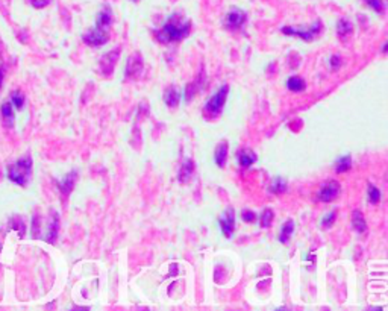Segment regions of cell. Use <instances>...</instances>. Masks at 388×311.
I'll use <instances>...</instances> for the list:
<instances>
[{
	"mask_svg": "<svg viewBox=\"0 0 388 311\" xmlns=\"http://www.w3.org/2000/svg\"><path fill=\"white\" fill-rule=\"evenodd\" d=\"M134 2H137V0H134Z\"/></svg>",
	"mask_w": 388,
	"mask_h": 311,
	"instance_id": "d590c367",
	"label": "cell"
},
{
	"mask_svg": "<svg viewBox=\"0 0 388 311\" xmlns=\"http://www.w3.org/2000/svg\"><path fill=\"white\" fill-rule=\"evenodd\" d=\"M366 3L376 12L382 14L384 12V2L382 0H366Z\"/></svg>",
	"mask_w": 388,
	"mask_h": 311,
	"instance_id": "f1b7e54d",
	"label": "cell"
},
{
	"mask_svg": "<svg viewBox=\"0 0 388 311\" xmlns=\"http://www.w3.org/2000/svg\"><path fill=\"white\" fill-rule=\"evenodd\" d=\"M0 114H2V120L6 128H14L15 123V115H14V106L11 102H3L2 108H0Z\"/></svg>",
	"mask_w": 388,
	"mask_h": 311,
	"instance_id": "5bb4252c",
	"label": "cell"
},
{
	"mask_svg": "<svg viewBox=\"0 0 388 311\" xmlns=\"http://www.w3.org/2000/svg\"><path fill=\"white\" fill-rule=\"evenodd\" d=\"M382 52L385 53L387 52V43H384V47H382Z\"/></svg>",
	"mask_w": 388,
	"mask_h": 311,
	"instance_id": "e575fe53",
	"label": "cell"
},
{
	"mask_svg": "<svg viewBox=\"0 0 388 311\" xmlns=\"http://www.w3.org/2000/svg\"><path fill=\"white\" fill-rule=\"evenodd\" d=\"M76 179H77V172H76V170H71L68 175L64 176L62 181L58 182V187H59V191L62 193V196L67 198L68 194L71 193V190H73V187H74V184H76Z\"/></svg>",
	"mask_w": 388,
	"mask_h": 311,
	"instance_id": "7c38bea8",
	"label": "cell"
},
{
	"mask_svg": "<svg viewBox=\"0 0 388 311\" xmlns=\"http://www.w3.org/2000/svg\"><path fill=\"white\" fill-rule=\"evenodd\" d=\"M241 219H243L246 223H252V222L256 220V214H255L253 211H250V210H244V211L241 213Z\"/></svg>",
	"mask_w": 388,
	"mask_h": 311,
	"instance_id": "1f68e13d",
	"label": "cell"
},
{
	"mask_svg": "<svg viewBox=\"0 0 388 311\" xmlns=\"http://www.w3.org/2000/svg\"><path fill=\"white\" fill-rule=\"evenodd\" d=\"M270 191L275 194H282L287 191V181L284 178H275L270 185Z\"/></svg>",
	"mask_w": 388,
	"mask_h": 311,
	"instance_id": "cb8c5ba5",
	"label": "cell"
},
{
	"mask_svg": "<svg viewBox=\"0 0 388 311\" xmlns=\"http://www.w3.org/2000/svg\"><path fill=\"white\" fill-rule=\"evenodd\" d=\"M9 102H11V105H12L15 109H23V106H24V96H23L18 90H17V91H12Z\"/></svg>",
	"mask_w": 388,
	"mask_h": 311,
	"instance_id": "d4e9b609",
	"label": "cell"
},
{
	"mask_svg": "<svg viewBox=\"0 0 388 311\" xmlns=\"http://www.w3.org/2000/svg\"><path fill=\"white\" fill-rule=\"evenodd\" d=\"M181 96H182L181 90H179L176 85H170V87L164 91V102H166L167 106L176 108V106L179 105V102H181Z\"/></svg>",
	"mask_w": 388,
	"mask_h": 311,
	"instance_id": "4fadbf2b",
	"label": "cell"
},
{
	"mask_svg": "<svg viewBox=\"0 0 388 311\" xmlns=\"http://www.w3.org/2000/svg\"><path fill=\"white\" fill-rule=\"evenodd\" d=\"M351 222H352V228L358 232L360 236L366 234L367 232V222L363 216V213L360 210H355L351 216Z\"/></svg>",
	"mask_w": 388,
	"mask_h": 311,
	"instance_id": "9a60e30c",
	"label": "cell"
},
{
	"mask_svg": "<svg viewBox=\"0 0 388 311\" xmlns=\"http://www.w3.org/2000/svg\"><path fill=\"white\" fill-rule=\"evenodd\" d=\"M293 231H294V222L293 220H287L284 223L281 232H279V242L281 243H287L290 240L291 234H293Z\"/></svg>",
	"mask_w": 388,
	"mask_h": 311,
	"instance_id": "7402d4cb",
	"label": "cell"
},
{
	"mask_svg": "<svg viewBox=\"0 0 388 311\" xmlns=\"http://www.w3.org/2000/svg\"><path fill=\"white\" fill-rule=\"evenodd\" d=\"M340 188H341V185L337 182V181H328V182H325L322 187H320V191H319V201H322V202H331V201H334L337 196H338V193H340Z\"/></svg>",
	"mask_w": 388,
	"mask_h": 311,
	"instance_id": "30bf717a",
	"label": "cell"
},
{
	"mask_svg": "<svg viewBox=\"0 0 388 311\" xmlns=\"http://www.w3.org/2000/svg\"><path fill=\"white\" fill-rule=\"evenodd\" d=\"M273 217H275L273 210H270V208L264 210V213L261 216V226L262 228H268L271 225V222H273Z\"/></svg>",
	"mask_w": 388,
	"mask_h": 311,
	"instance_id": "4316f807",
	"label": "cell"
},
{
	"mask_svg": "<svg viewBox=\"0 0 388 311\" xmlns=\"http://www.w3.org/2000/svg\"><path fill=\"white\" fill-rule=\"evenodd\" d=\"M82 40L84 43H87L88 46H93V47H99V46H103L108 40H109V33L108 30L105 29H99V27H93L90 29L87 33L82 35Z\"/></svg>",
	"mask_w": 388,
	"mask_h": 311,
	"instance_id": "8992f818",
	"label": "cell"
},
{
	"mask_svg": "<svg viewBox=\"0 0 388 311\" xmlns=\"http://www.w3.org/2000/svg\"><path fill=\"white\" fill-rule=\"evenodd\" d=\"M41 223L44 225V231H41L40 239L46 240L47 243L53 245L56 242L58 237V231H59V216L56 211H50V214L46 219H41Z\"/></svg>",
	"mask_w": 388,
	"mask_h": 311,
	"instance_id": "277c9868",
	"label": "cell"
},
{
	"mask_svg": "<svg viewBox=\"0 0 388 311\" xmlns=\"http://www.w3.org/2000/svg\"><path fill=\"white\" fill-rule=\"evenodd\" d=\"M111 24H112V11H111L109 6H105V8L99 12L97 18H96V27L106 30Z\"/></svg>",
	"mask_w": 388,
	"mask_h": 311,
	"instance_id": "e0dca14e",
	"label": "cell"
},
{
	"mask_svg": "<svg viewBox=\"0 0 388 311\" xmlns=\"http://www.w3.org/2000/svg\"><path fill=\"white\" fill-rule=\"evenodd\" d=\"M50 2H52V0H29V3H30L35 9L46 8Z\"/></svg>",
	"mask_w": 388,
	"mask_h": 311,
	"instance_id": "4dcf8cb0",
	"label": "cell"
},
{
	"mask_svg": "<svg viewBox=\"0 0 388 311\" xmlns=\"http://www.w3.org/2000/svg\"><path fill=\"white\" fill-rule=\"evenodd\" d=\"M226 158H227V143L223 141V143H220V144L215 147V153H214L215 164H217L218 167H224Z\"/></svg>",
	"mask_w": 388,
	"mask_h": 311,
	"instance_id": "ac0fdd59",
	"label": "cell"
},
{
	"mask_svg": "<svg viewBox=\"0 0 388 311\" xmlns=\"http://www.w3.org/2000/svg\"><path fill=\"white\" fill-rule=\"evenodd\" d=\"M305 81L302 79L300 76H291L287 79V88L290 91H294V93H299L302 90H305Z\"/></svg>",
	"mask_w": 388,
	"mask_h": 311,
	"instance_id": "ffe728a7",
	"label": "cell"
},
{
	"mask_svg": "<svg viewBox=\"0 0 388 311\" xmlns=\"http://www.w3.org/2000/svg\"><path fill=\"white\" fill-rule=\"evenodd\" d=\"M320 30H322V21L320 20L313 23L309 27H294V26H284L282 27V33L297 36L303 41H313L314 38L320 33Z\"/></svg>",
	"mask_w": 388,
	"mask_h": 311,
	"instance_id": "3957f363",
	"label": "cell"
},
{
	"mask_svg": "<svg viewBox=\"0 0 388 311\" xmlns=\"http://www.w3.org/2000/svg\"><path fill=\"white\" fill-rule=\"evenodd\" d=\"M196 85H194V84H188L187 85V88H185V100L187 102H190L194 96H196Z\"/></svg>",
	"mask_w": 388,
	"mask_h": 311,
	"instance_id": "f546056e",
	"label": "cell"
},
{
	"mask_svg": "<svg viewBox=\"0 0 388 311\" xmlns=\"http://www.w3.org/2000/svg\"><path fill=\"white\" fill-rule=\"evenodd\" d=\"M144 68V62H143V58H141V53L140 52H135L129 56L128 62H126V71H125V77L126 79H135V77H138L141 74Z\"/></svg>",
	"mask_w": 388,
	"mask_h": 311,
	"instance_id": "ba28073f",
	"label": "cell"
},
{
	"mask_svg": "<svg viewBox=\"0 0 388 311\" xmlns=\"http://www.w3.org/2000/svg\"><path fill=\"white\" fill-rule=\"evenodd\" d=\"M369 201L370 204H378L381 201V191L373 184H369Z\"/></svg>",
	"mask_w": 388,
	"mask_h": 311,
	"instance_id": "484cf974",
	"label": "cell"
},
{
	"mask_svg": "<svg viewBox=\"0 0 388 311\" xmlns=\"http://www.w3.org/2000/svg\"><path fill=\"white\" fill-rule=\"evenodd\" d=\"M227 93H229V87L227 85H223L205 105L203 111L205 114H208L209 117H217V115L221 114L223 111V106L226 103V97H227Z\"/></svg>",
	"mask_w": 388,
	"mask_h": 311,
	"instance_id": "5b68a950",
	"label": "cell"
},
{
	"mask_svg": "<svg viewBox=\"0 0 388 311\" xmlns=\"http://www.w3.org/2000/svg\"><path fill=\"white\" fill-rule=\"evenodd\" d=\"M246 18L247 15L244 11H241L240 8H230V11L224 17V27L230 30L240 29L246 23Z\"/></svg>",
	"mask_w": 388,
	"mask_h": 311,
	"instance_id": "52a82bcc",
	"label": "cell"
},
{
	"mask_svg": "<svg viewBox=\"0 0 388 311\" xmlns=\"http://www.w3.org/2000/svg\"><path fill=\"white\" fill-rule=\"evenodd\" d=\"M194 169H196V166H194V161L190 160V158H185L182 163H181V170H179V181L181 182H188L194 173Z\"/></svg>",
	"mask_w": 388,
	"mask_h": 311,
	"instance_id": "2e32d148",
	"label": "cell"
},
{
	"mask_svg": "<svg viewBox=\"0 0 388 311\" xmlns=\"http://www.w3.org/2000/svg\"><path fill=\"white\" fill-rule=\"evenodd\" d=\"M255 161H256L255 152H252L249 149H244V150L238 152V163H240L241 167H250Z\"/></svg>",
	"mask_w": 388,
	"mask_h": 311,
	"instance_id": "d6986e66",
	"label": "cell"
},
{
	"mask_svg": "<svg viewBox=\"0 0 388 311\" xmlns=\"http://www.w3.org/2000/svg\"><path fill=\"white\" fill-rule=\"evenodd\" d=\"M352 30H354V26H352V23L349 21L347 18H340V20H338V23H337V33H338L341 38H344V36H347V35H351Z\"/></svg>",
	"mask_w": 388,
	"mask_h": 311,
	"instance_id": "44dd1931",
	"label": "cell"
},
{
	"mask_svg": "<svg viewBox=\"0 0 388 311\" xmlns=\"http://www.w3.org/2000/svg\"><path fill=\"white\" fill-rule=\"evenodd\" d=\"M352 167V158L351 155H344V157H341L337 164H335V172L337 173H343V172H347L349 169Z\"/></svg>",
	"mask_w": 388,
	"mask_h": 311,
	"instance_id": "603a6c76",
	"label": "cell"
},
{
	"mask_svg": "<svg viewBox=\"0 0 388 311\" xmlns=\"http://www.w3.org/2000/svg\"><path fill=\"white\" fill-rule=\"evenodd\" d=\"M32 167H33V161L29 155H26V157L17 160L14 164L9 166L8 179L20 187H26L32 178Z\"/></svg>",
	"mask_w": 388,
	"mask_h": 311,
	"instance_id": "7a4b0ae2",
	"label": "cell"
},
{
	"mask_svg": "<svg viewBox=\"0 0 388 311\" xmlns=\"http://www.w3.org/2000/svg\"><path fill=\"white\" fill-rule=\"evenodd\" d=\"M340 65H341L340 56H338V55H332V58H331V67H332V70H338Z\"/></svg>",
	"mask_w": 388,
	"mask_h": 311,
	"instance_id": "d6a6232c",
	"label": "cell"
},
{
	"mask_svg": "<svg viewBox=\"0 0 388 311\" xmlns=\"http://www.w3.org/2000/svg\"><path fill=\"white\" fill-rule=\"evenodd\" d=\"M335 217H337V210L329 211V213L322 219V226H323V228H329V226H332L334 222H335Z\"/></svg>",
	"mask_w": 388,
	"mask_h": 311,
	"instance_id": "83f0119b",
	"label": "cell"
},
{
	"mask_svg": "<svg viewBox=\"0 0 388 311\" xmlns=\"http://www.w3.org/2000/svg\"><path fill=\"white\" fill-rule=\"evenodd\" d=\"M119 53H120V49L117 47V49H114V50L103 55V58L100 61V68H102V73L105 76H108L114 71L115 62H117V59H119Z\"/></svg>",
	"mask_w": 388,
	"mask_h": 311,
	"instance_id": "8fae6325",
	"label": "cell"
},
{
	"mask_svg": "<svg viewBox=\"0 0 388 311\" xmlns=\"http://www.w3.org/2000/svg\"><path fill=\"white\" fill-rule=\"evenodd\" d=\"M190 30H191V21L185 20L179 12H175L164 23L163 29L158 33V40L163 41L164 44L172 41H179L182 38L188 36Z\"/></svg>",
	"mask_w": 388,
	"mask_h": 311,
	"instance_id": "6da1fadb",
	"label": "cell"
},
{
	"mask_svg": "<svg viewBox=\"0 0 388 311\" xmlns=\"http://www.w3.org/2000/svg\"><path fill=\"white\" fill-rule=\"evenodd\" d=\"M218 223H220V228H221V232L224 237H232V234H234L235 231V214H234V208H227L224 211V214L218 219Z\"/></svg>",
	"mask_w": 388,
	"mask_h": 311,
	"instance_id": "9c48e42d",
	"label": "cell"
},
{
	"mask_svg": "<svg viewBox=\"0 0 388 311\" xmlns=\"http://www.w3.org/2000/svg\"><path fill=\"white\" fill-rule=\"evenodd\" d=\"M3 82V67H0V87H2Z\"/></svg>",
	"mask_w": 388,
	"mask_h": 311,
	"instance_id": "836d02e7",
	"label": "cell"
}]
</instances>
